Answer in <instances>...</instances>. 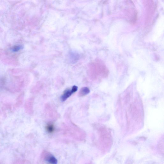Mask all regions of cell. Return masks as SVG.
Instances as JSON below:
<instances>
[{"instance_id": "obj_1", "label": "cell", "mask_w": 164, "mask_h": 164, "mask_svg": "<svg viewBox=\"0 0 164 164\" xmlns=\"http://www.w3.org/2000/svg\"><path fill=\"white\" fill-rule=\"evenodd\" d=\"M78 88L77 86H74L72 87L71 89H67L65 90L62 95L61 97V100L62 101H64L68 98L72 94L76 92Z\"/></svg>"}, {"instance_id": "obj_2", "label": "cell", "mask_w": 164, "mask_h": 164, "mask_svg": "<svg viewBox=\"0 0 164 164\" xmlns=\"http://www.w3.org/2000/svg\"><path fill=\"white\" fill-rule=\"evenodd\" d=\"M79 55L78 54L75 52H71L68 55L69 61L71 63H75L78 60Z\"/></svg>"}, {"instance_id": "obj_3", "label": "cell", "mask_w": 164, "mask_h": 164, "mask_svg": "<svg viewBox=\"0 0 164 164\" xmlns=\"http://www.w3.org/2000/svg\"><path fill=\"white\" fill-rule=\"evenodd\" d=\"M133 117L136 121L138 122L140 119V115L136 106H134L133 108Z\"/></svg>"}, {"instance_id": "obj_4", "label": "cell", "mask_w": 164, "mask_h": 164, "mask_svg": "<svg viewBox=\"0 0 164 164\" xmlns=\"http://www.w3.org/2000/svg\"><path fill=\"white\" fill-rule=\"evenodd\" d=\"M89 89L87 87H85L82 88L78 93V95L80 97H82L86 95L89 93Z\"/></svg>"}, {"instance_id": "obj_5", "label": "cell", "mask_w": 164, "mask_h": 164, "mask_svg": "<svg viewBox=\"0 0 164 164\" xmlns=\"http://www.w3.org/2000/svg\"><path fill=\"white\" fill-rule=\"evenodd\" d=\"M47 161L52 164H56L57 163V160L54 157L51 156L47 159Z\"/></svg>"}, {"instance_id": "obj_6", "label": "cell", "mask_w": 164, "mask_h": 164, "mask_svg": "<svg viewBox=\"0 0 164 164\" xmlns=\"http://www.w3.org/2000/svg\"><path fill=\"white\" fill-rule=\"evenodd\" d=\"M23 46L22 45H19L14 46L11 48V50L12 52H18L21 50L23 49Z\"/></svg>"}, {"instance_id": "obj_7", "label": "cell", "mask_w": 164, "mask_h": 164, "mask_svg": "<svg viewBox=\"0 0 164 164\" xmlns=\"http://www.w3.org/2000/svg\"><path fill=\"white\" fill-rule=\"evenodd\" d=\"M46 129L48 133H52L54 131L55 128L53 124H49L46 126Z\"/></svg>"}, {"instance_id": "obj_8", "label": "cell", "mask_w": 164, "mask_h": 164, "mask_svg": "<svg viewBox=\"0 0 164 164\" xmlns=\"http://www.w3.org/2000/svg\"><path fill=\"white\" fill-rule=\"evenodd\" d=\"M159 149L160 152H162V153H164V143L163 141L162 142H160L159 144Z\"/></svg>"}, {"instance_id": "obj_9", "label": "cell", "mask_w": 164, "mask_h": 164, "mask_svg": "<svg viewBox=\"0 0 164 164\" xmlns=\"http://www.w3.org/2000/svg\"><path fill=\"white\" fill-rule=\"evenodd\" d=\"M130 96L129 94H128L125 97V103L126 104L128 103L130 101Z\"/></svg>"}, {"instance_id": "obj_10", "label": "cell", "mask_w": 164, "mask_h": 164, "mask_svg": "<svg viewBox=\"0 0 164 164\" xmlns=\"http://www.w3.org/2000/svg\"><path fill=\"white\" fill-rule=\"evenodd\" d=\"M129 112L130 113H131L132 112V110H133V106H132V105L131 104H130V106L129 107Z\"/></svg>"}]
</instances>
